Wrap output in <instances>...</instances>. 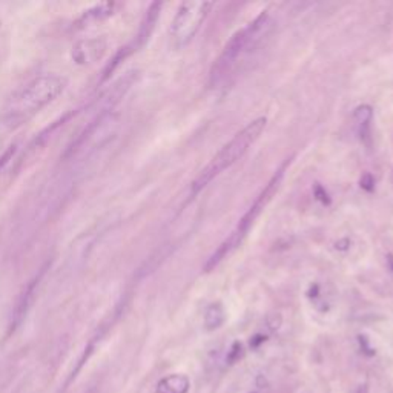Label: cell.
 Listing matches in <instances>:
<instances>
[{
  "mask_svg": "<svg viewBox=\"0 0 393 393\" xmlns=\"http://www.w3.org/2000/svg\"><path fill=\"white\" fill-rule=\"evenodd\" d=\"M275 22L268 11H263L251 24L241 28L226 43L209 74V86L214 89L226 88L236 80L259 54V51L274 31Z\"/></svg>",
  "mask_w": 393,
  "mask_h": 393,
  "instance_id": "6da1fadb",
  "label": "cell"
},
{
  "mask_svg": "<svg viewBox=\"0 0 393 393\" xmlns=\"http://www.w3.org/2000/svg\"><path fill=\"white\" fill-rule=\"evenodd\" d=\"M68 80L59 74H43L14 94L5 108V122L11 128L24 125L63 93Z\"/></svg>",
  "mask_w": 393,
  "mask_h": 393,
  "instance_id": "7a4b0ae2",
  "label": "cell"
},
{
  "mask_svg": "<svg viewBox=\"0 0 393 393\" xmlns=\"http://www.w3.org/2000/svg\"><path fill=\"white\" fill-rule=\"evenodd\" d=\"M266 123H268L266 117L256 118L247 126H245L229 143H226V145L213 157V160L208 163L206 168L203 169L194 180L192 194L195 195L201 192L203 189H205L215 177L220 176L223 171L231 168L232 164H236L240 158L247 153L249 148L259 140L263 130L266 128Z\"/></svg>",
  "mask_w": 393,
  "mask_h": 393,
  "instance_id": "3957f363",
  "label": "cell"
},
{
  "mask_svg": "<svg viewBox=\"0 0 393 393\" xmlns=\"http://www.w3.org/2000/svg\"><path fill=\"white\" fill-rule=\"evenodd\" d=\"M286 164H283L282 168H279L277 171V174L274 177L270 178L269 183L266 185V187L263 189L261 194L256 196L255 201H254V205L247 209V213L243 215V218L238 222L237 224V228L233 229L231 233H229V237L226 238L223 243L218 246L217 251L209 256L206 264H205V272H210V270H214L218 264H220L224 259H228V256L236 251V249L243 243V240L246 238V236L249 233V231H251V228L254 226L255 220L256 218L260 217V214L263 213V209L268 206V203L272 200V196L275 195V192L278 191V187L279 185H282V180L284 177V171H286Z\"/></svg>",
  "mask_w": 393,
  "mask_h": 393,
  "instance_id": "277c9868",
  "label": "cell"
},
{
  "mask_svg": "<svg viewBox=\"0 0 393 393\" xmlns=\"http://www.w3.org/2000/svg\"><path fill=\"white\" fill-rule=\"evenodd\" d=\"M210 8H213V2H201V0H189L180 5L169 29L174 48L181 49L192 42L203 22L206 20Z\"/></svg>",
  "mask_w": 393,
  "mask_h": 393,
  "instance_id": "5b68a950",
  "label": "cell"
},
{
  "mask_svg": "<svg viewBox=\"0 0 393 393\" xmlns=\"http://www.w3.org/2000/svg\"><path fill=\"white\" fill-rule=\"evenodd\" d=\"M117 126V116L116 112L109 111H102L93 122L88 125V128L83 131L79 139L75 140L70 149L66 151L65 157H79V155H91L94 154L97 149L105 146L111 135L114 134Z\"/></svg>",
  "mask_w": 393,
  "mask_h": 393,
  "instance_id": "8992f818",
  "label": "cell"
},
{
  "mask_svg": "<svg viewBox=\"0 0 393 393\" xmlns=\"http://www.w3.org/2000/svg\"><path fill=\"white\" fill-rule=\"evenodd\" d=\"M108 48L107 37H93V39L79 40L72 47L71 57L77 65H91L100 60Z\"/></svg>",
  "mask_w": 393,
  "mask_h": 393,
  "instance_id": "52a82bcc",
  "label": "cell"
},
{
  "mask_svg": "<svg viewBox=\"0 0 393 393\" xmlns=\"http://www.w3.org/2000/svg\"><path fill=\"white\" fill-rule=\"evenodd\" d=\"M45 269H47V266L42 268L39 274H37L31 282H29L25 287H24V291H22V293L19 295V298L16 301V306H14L13 309V315H11V330L14 329H17L20 326V323L24 321V318L26 316L28 311H29V307H31L33 305V300H34V293H36V289H37V286H39L40 283V279L45 274Z\"/></svg>",
  "mask_w": 393,
  "mask_h": 393,
  "instance_id": "ba28073f",
  "label": "cell"
},
{
  "mask_svg": "<svg viewBox=\"0 0 393 393\" xmlns=\"http://www.w3.org/2000/svg\"><path fill=\"white\" fill-rule=\"evenodd\" d=\"M160 10H162L160 2H155V3L149 6L146 14H145V17H143L141 24H140L139 34H137V37H135V40L132 43L134 49L141 48L143 45H145L149 40V37H151V34H153L154 28H155L158 16H160Z\"/></svg>",
  "mask_w": 393,
  "mask_h": 393,
  "instance_id": "9c48e42d",
  "label": "cell"
},
{
  "mask_svg": "<svg viewBox=\"0 0 393 393\" xmlns=\"http://www.w3.org/2000/svg\"><path fill=\"white\" fill-rule=\"evenodd\" d=\"M114 10H116L114 2H105V3H100V5H94L93 8L83 11V14L79 17V20L75 22V26L86 28L89 25L97 24V22H102L105 19L111 17L112 14H114Z\"/></svg>",
  "mask_w": 393,
  "mask_h": 393,
  "instance_id": "30bf717a",
  "label": "cell"
},
{
  "mask_svg": "<svg viewBox=\"0 0 393 393\" xmlns=\"http://www.w3.org/2000/svg\"><path fill=\"white\" fill-rule=\"evenodd\" d=\"M189 380L185 375H169L157 385V393H187Z\"/></svg>",
  "mask_w": 393,
  "mask_h": 393,
  "instance_id": "8fae6325",
  "label": "cell"
},
{
  "mask_svg": "<svg viewBox=\"0 0 393 393\" xmlns=\"http://www.w3.org/2000/svg\"><path fill=\"white\" fill-rule=\"evenodd\" d=\"M224 323V311L220 305H213L208 307L205 314V326L208 330H215Z\"/></svg>",
  "mask_w": 393,
  "mask_h": 393,
  "instance_id": "7c38bea8",
  "label": "cell"
},
{
  "mask_svg": "<svg viewBox=\"0 0 393 393\" xmlns=\"http://www.w3.org/2000/svg\"><path fill=\"white\" fill-rule=\"evenodd\" d=\"M16 151H17V145L14 143V145L8 146V149H6L5 153L0 155V174L3 172V169L6 168V164L10 163V160H13V157H14V154H16Z\"/></svg>",
  "mask_w": 393,
  "mask_h": 393,
  "instance_id": "4fadbf2b",
  "label": "cell"
},
{
  "mask_svg": "<svg viewBox=\"0 0 393 393\" xmlns=\"http://www.w3.org/2000/svg\"><path fill=\"white\" fill-rule=\"evenodd\" d=\"M240 357H241V344L240 343H233V346H232V349L229 350V353H228V362L229 364H236V362L240 360Z\"/></svg>",
  "mask_w": 393,
  "mask_h": 393,
  "instance_id": "5bb4252c",
  "label": "cell"
},
{
  "mask_svg": "<svg viewBox=\"0 0 393 393\" xmlns=\"http://www.w3.org/2000/svg\"><path fill=\"white\" fill-rule=\"evenodd\" d=\"M357 393H369V389H367V385H361V387L358 389Z\"/></svg>",
  "mask_w": 393,
  "mask_h": 393,
  "instance_id": "9a60e30c",
  "label": "cell"
},
{
  "mask_svg": "<svg viewBox=\"0 0 393 393\" xmlns=\"http://www.w3.org/2000/svg\"><path fill=\"white\" fill-rule=\"evenodd\" d=\"M252 393H255V392H252Z\"/></svg>",
  "mask_w": 393,
  "mask_h": 393,
  "instance_id": "2e32d148",
  "label": "cell"
}]
</instances>
